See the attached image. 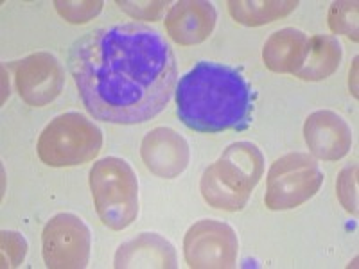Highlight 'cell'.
<instances>
[{
	"label": "cell",
	"instance_id": "1",
	"mask_svg": "<svg viewBox=\"0 0 359 269\" xmlns=\"http://www.w3.org/2000/svg\"><path fill=\"white\" fill-rule=\"evenodd\" d=\"M69 70L95 120L142 124L162 113L178 85V63L160 31L121 22L81 34L69 50Z\"/></svg>",
	"mask_w": 359,
	"mask_h": 269
},
{
	"label": "cell",
	"instance_id": "2",
	"mask_svg": "<svg viewBox=\"0 0 359 269\" xmlns=\"http://www.w3.org/2000/svg\"><path fill=\"white\" fill-rule=\"evenodd\" d=\"M176 113L198 133L243 131L252 124L253 92L237 69L198 62L176 85Z\"/></svg>",
	"mask_w": 359,
	"mask_h": 269
},
{
	"label": "cell",
	"instance_id": "3",
	"mask_svg": "<svg viewBox=\"0 0 359 269\" xmlns=\"http://www.w3.org/2000/svg\"><path fill=\"white\" fill-rule=\"evenodd\" d=\"M264 172V155L253 142H233L201 176V196L208 207L239 212Z\"/></svg>",
	"mask_w": 359,
	"mask_h": 269
},
{
	"label": "cell",
	"instance_id": "4",
	"mask_svg": "<svg viewBox=\"0 0 359 269\" xmlns=\"http://www.w3.org/2000/svg\"><path fill=\"white\" fill-rule=\"evenodd\" d=\"M90 191L99 219L110 230L121 232L139 216V179L133 167L118 156H107L90 169Z\"/></svg>",
	"mask_w": 359,
	"mask_h": 269
},
{
	"label": "cell",
	"instance_id": "5",
	"mask_svg": "<svg viewBox=\"0 0 359 269\" xmlns=\"http://www.w3.org/2000/svg\"><path fill=\"white\" fill-rule=\"evenodd\" d=\"M102 131L86 115L69 111L54 117L38 139L36 153L49 167H74L101 153Z\"/></svg>",
	"mask_w": 359,
	"mask_h": 269
},
{
	"label": "cell",
	"instance_id": "6",
	"mask_svg": "<svg viewBox=\"0 0 359 269\" xmlns=\"http://www.w3.org/2000/svg\"><path fill=\"white\" fill-rule=\"evenodd\" d=\"M318 160L309 153H287L271 163L264 203L269 210H291L316 196L323 184Z\"/></svg>",
	"mask_w": 359,
	"mask_h": 269
},
{
	"label": "cell",
	"instance_id": "7",
	"mask_svg": "<svg viewBox=\"0 0 359 269\" xmlns=\"http://www.w3.org/2000/svg\"><path fill=\"white\" fill-rule=\"evenodd\" d=\"M92 233L76 214L62 212L47 221L41 232V253L49 269H83L88 265Z\"/></svg>",
	"mask_w": 359,
	"mask_h": 269
},
{
	"label": "cell",
	"instance_id": "8",
	"mask_svg": "<svg viewBox=\"0 0 359 269\" xmlns=\"http://www.w3.org/2000/svg\"><path fill=\"white\" fill-rule=\"evenodd\" d=\"M184 255L192 269L236 268L239 255L236 230L217 219L198 221L185 233Z\"/></svg>",
	"mask_w": 359,
	"mask_h": 269
},
{
	"label": "cell",
	"instance_id": "9",
	"mask_svg": "<svg viewBox=\"0 0 359 269\" xmlns=\"http://www.w3.org/2000/svg\"><path fill=\"white\" fill-rule=\"evenodd\" d=\"M17 92L29 106H45L62 94L65 70L50 53H36L15 63Z\"/></svg>",
	"mask_w": 359,
	"mask_h": 269
},
{
	"label": "cell",
	"instance_id": "10",
	"mask_svg": "<svg viewBox=\"0 0 359 269\" xmlns=\"http://www.w3.org/2000/svg\"><path fill=\"white\" fill-rule=\"evenodd\" d=\"M140 156L153 174L163 179H175L187 169L191 149L178 131L155 127L142 139Z\"/></svg>",
	"mask_w": 359,
	"mask_h": 269
},
{
	"label": "cell",
	"instance_id": "11",
	"mask_svg": "<svg viewBox=\"0 0 359 269\" xmlns=\"http://www.w3.org/2000/svg\"><path fill=\"white\" fill-rule=\"evenodd\" d=\"M304 139L313 156L334 162L351 151L352 130L347 120L336 111L318 110L306 118Z\"/></svg>",
	"mask_w": 359,
	"mask_h": 269
},
{
	"label": "cell",
	"instance_id": "12",
	"mask_svg": "<svg viewBox=\"0 0 359 269\" xmlns=\"http://www.w3.org/2000/svg\"><path fill=\"white\" fill-rule=\"evenodd\" d=\"M217 11L207 0H180L165 17V31L178 45H198L212 34Z\"/></svg>",
	"mask_w": 359,
	"mask_h": 269
},
{
	"label": "cell",
	"instance_id": "13",
	"mask_svg": "<svg viewBox=\"0 0 359 269\" xmlns=\"http://www.w3.org/2000/svg\"><path fill=\"white\" fill-rule=\"evenodd\" d=\"M114 265L117 269H175L178 268L176 249L165 237L144 232L118 246Z\"/></svg>",
	"mask_w": 359,
	"mask_h": 269
},
{
	"label": "cell",
	"instance_id": "14",
	"mask_svg": "<svg viewBox=\"0 0 359 269\" xmlns=\"http://www.w3.org/2000/svg\"><path fill=\"white\" fill-rule=\"evenodd\" d=\"M309 50V36L294 27L275 31L262 47V62L271 72L297 74Z\"/></svg>",
	"mask_w": 359,
	"mask_h": 269
},
{
	"label": "cell",
	"instance_id": "15",
	"mask_svg": "<svg viewBox=\"0 0 359 269\" xmlns=\"http://www.w3.org/2000/svg\"><path fill=\"white\" fill-rule=\"evenodd\" d=\"M343 60L341 41L331 34H316L309 38V50L302 69L294 76L304 81H322L331 78Z\"/></svg>",
	"mask_w": 359,
	"mask_h": 269
},
{
	"label": "cell",
	"instance_id": "16",
	"mask_svg": "<svg viewBox=\"0 0 359 269\" xmlns=\"http://www.w3.org/2000/svg\"><path fill=\"white\" fill-rule=\"evenodd\" d=\"M298 6H300V2H297V0H264V2L230 0L229 11L237 24L257 27V25H264L278 20V18L287 17Z\"/></svg>",
	"mask_w": 359,
	"mask_h": 269
},
{
	"label": "cell",
	"instance_id": "17",
	"mask_svg": "<svg viewBox=\"0 0 359 269\" xmlns=\"http://www.w3.org/2000/svg\"><path fill=\"white\" fill-rule=\"evenodd\" d=\"M358 2H334L329 9V27L334 34H343L352 41L359 40Z\"/></svg>",
	"mask_w": 359,
	"mask_h": 269
},
{
	"label": "cell",
	"instance_id": "18",
	"mask_svg": "<svg viewBox=\"0 0 359 269\" xmlns=\"http://www.w3.org/2000/svg\"><path fill=\"white\" fill-rule=\"evenodd\" d=\"M336 192L341 207L358 217V163H348L341 169L336 181Z\"/></svg>",
	"mask_w": 359,
	"mask_h": 269
},
{
	"label": "cell",
	"instance_id": "19",
	"mask_svg": "<svg viewBox=\"0 0 359 269\" xmlns=\"http://www.w3.org/2000/svg\"><path fill=\"white\" fill-rule=\"evenodd\" d=\"M0 244H2L0 246L2 248V258H0L2 268H18L24 264L29 244L22 233L13 232V230H2Z\"/></svg>",
	"mask_w": 359,
	"mask_h": 269
},
{
	"label": "cell",
	"instance_id": "20",
	"mask_svg": "<svg viewBox=\"0 0 359 269\" xmlns=\"http://www.w3.org/2000/svg\"><path fill=\"white\" fill-rule=\"evenodd\" d=\"M54 6H56L57 13L70 24H86L102 11L104 2H101V0H95V2L94 0H86V2H69V0L62 2V0H56Z\"/></svg>",
	"mask_w": 359,
	"mask_h": 269
},
{
	"label": "cell",
	"instance_id": "21",
	"mask_svg": "<svg viewBox=\"0 0 359 269\" xmlns=\"http://www.w3.org/2000/svg\"><path fill=\"white\" fill-rule=\"evenodd\" d=\"M117 6L130 17L139 18V20H158L168 2H123V0H117Z\"/></svg>",
	"mask_w": 359,
	"mask_h": 269
}]
</instances>
